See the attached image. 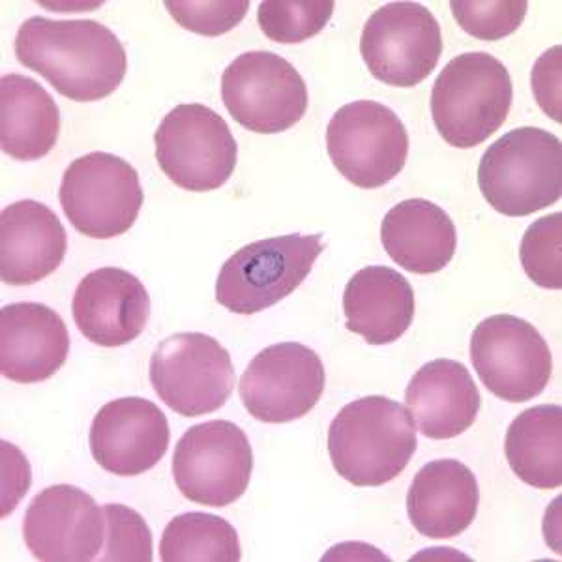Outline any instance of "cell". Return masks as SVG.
<instances>
[{"mask_svg":"<svg viewBox=\"0 0 562 562\" xmlns=\"http://www.w3.org/2000/svg\"><path fill=\"white\" fill-rule=\"evenodd\" d=\"M512 98L510 71L498 58L490 53H463L435 79V128L450 147H479L505 124Z\"/></svg>","mask_w":562,"mask_h":562,"instance_id":"obj_3","label":"cell"},{"mask_svg":"<svg viewBox=\"0 0 562 562\" xmlns=\"http://www.w3.org/2000/svg\"><path fill=\"white\" fill-rule=\"evenodd\" d=\"M334 7L333 0H267L259 4L257 23L272 42L301 44L317 36L328 25Z\"/></svg>","mask_w":562,"mask_h":562,"instance_id":"obj_27","label":"cell"},{"mask_svg":"<svg viewBox=\"0 0 562 562\" xmlns=\"http://www.w3.org/2000/svg\"><path fill=\"white\" fill-rule=\"evenodd\" d=\"M23 537L38 561H97L105 542V516L81 487L58 484L38 493L26 508Z\"/></svg>","mask_w":562,"mask_h":562,"instance_id":"obj_15","label":"cell"},{"mask_svg":"<svg viewBox=\"0 0 562 562\" xmlns=\"http://www.w3.org/2000/svg\"><path fill=\"white\" fill-rule=\"evenodd\" d=\"M319 355L296 341L262 349L243 373L238 394L256 420L288 424L314 409L325 392Z\"/></svg>","mask_w":562,"mask_h":562,"instance_id":"obj_14","label":"cell"},{"mask_svg":"<svg viewBox=\"0 0 562 562\" xmlns=\"http://www.w3.org/2000/svg\"><path fill=\"white\" fill-rule=\"evenodd\" d=\"M68 235L57 214L34 199L0 214V278L12 288L34 285L63 265Z\"/></svg>","mask_w":562,"mask_h":562,"instance_id":"obj_19","label":"cell"},{"mask_svg":"<svg viewBox=\"0 0 562 562\" xmlns=\"http://www.w3.org/2000/svg\"><path fill=\"white\" fill-rule=\"evenodd\" d=\"M323 249L321 233L265 238L244 246L217 274V304L238 315L276 306L301 288Z\"/></svg>","mask_w":562,"mask_h":562,"instance_id":"obj_5","label":"cell"},{"mask_svg":"<svg viewBox=\"0 0 562 562\" xmlns=\"http://www.w3.org/2000/svg\"><path fill=\"white\" fill-rule=\"evenodd\" d=\"M347 330L370 346H389L409 330L415 319V291L405 276L390 267H366L344 293Z\"/></svg>","mask_w":562,"mask_h":562,"instance_id":"obj_22","label":"cell"},{"mask_svg":"<svg viewBox=\"0 0 562 562\" xmlns=\"http://www.w3.org/2000/svg\"><path fill=\"white\" fill-rule=\"evenodd\" d=\"M103 516V562H153V532L137 512L124 505H105Z\"/></svg>","mask_w":562,"mask_h":562,"instance_id":"obj_30","label":"cell"},{"mask_svg":"<svg viewBox=\"0 0 562 562\" xmlns=\"http://www.w3.org/2000/svg\"><path fill=\"white\" fill-rule=\"evenodd\" d=\"M150 383L169 409L193 418L224 407L235 389V368L216 338L175 334L150 357Z\"/></svg>","mask_w":562,"mask_h":562,"instance_id":"obj_9","label":"cell"},{"mask_svg":"<svg viewBox=\"0 0 562 562\" xmlns=\"http://www.w3.org/2000/svg\"><path fill=\"white\" fill-rule=\"evenodd\" d=\"M458 25L473 38L497 42L516 33L524 23L529 4L525 0H501V2H450Z\"/></svg>","mask_w":562,"mask_h":562,"instance_id":"obj_29","label":"cell"},{"mask_svg":"<svg viewBox=\"0 0 562 562\" xmlns=\"http://www.w3.org/2000/svg\"><path fill=\"white\" fill-rule=\"evenodd\" d=\"M60 130V111L52 94L31 77L0 79V145L18 161H36L52 153Z\"/></svg>","mask_w":562,"mask_h":562,"instance_id":"obj_24","label":"cell"},{"mask_svg":"<svg viewBox=\"0 0 562 562\" xmlns=\"http://www.w3.org/2000/svg\"><path fill=\"white\" fill-rule=\"evenodd\" d=\"M251 471L248 437L229 420L198 424L175 448V484L198 505L224 508L237 503L248 490Z\"/></svg>","mask_w":562,"mask_h":562,"instance_id":"obj_10","label":"cell"},{"mask_svg":"<svg viewBox=\"0 0 562 562\" xmlns=\"http://www.w3.org/2000/svg\"><path fill=\"white\" fill-rule=\"evenodd\" d=\"M471 360L493 396L524 403L540 396L553 373L550 346L537 326L516 315H492L474 328Z\"/></svg>","mask_w":562,"mask_h":562,"instance_id":"obj_12","label":"cell"},{"mask_svg":"<svg viewBox=\"0 0 562 562\" xmlns=\"http://www.w3.org/2000/svg\"><path fill=\"white\" fill-rule=\"evenodd\" d=\"M360 53L381 83L416 87L431 76L441 58V26L418 2H390L366 21Z\"/></svg>","mask_w":562,"mask_h":562,"instance_id":"obj_13","label":"cell"},{"mask_svg":"<svg viewBox=\"0 0 562 562\" xmlns=\"http://www.w3.org/2000/svg\"><path fill=\"white\" fill-rule=\"evenodd\" d=\"M476 476L458 460L422 467L407 493V514L422 537L454 538L469 529L479 512Z\"/></svg>","mask_w":562,"mask_h":562,"instance_id":"obj_21","label":"cell"},{"mask_svg":"<svg viewBox=\"0 0 562 562\" xmlns=\"http://www.w3.org/2000/svg\"><path fill=\"white\" fill-rule=\"evenodd\" d=\"M416 445L409 411L384 396L349 403L328 429V454L336 473L358 487L383 486L400 476Z\"/></svg>","mask_w":562,"mask_h":562,"instance_id":"obj_2","label":"cell"},{"mask_svg":"<svg viewBox=\"0 0 562 562\" xmlns=\"http://www.w3.org/2000/svg\"><path fill=\"white\" fill-rule=\"evenodd\" d=\"M154 145L167 179L188 192H214L237 167V139L227 122L203 103L171 109L154 134Z\"/></svg>","mask_w":562,"mask_h":562,"instance_id":"obj_6","label":"cell"},{"mask_svg":"<svg viewBox=\"0 0 562 562\" xmlns=\"http://www.w3.org/2000/svg\"><path fill=\"white\" fill-rule=\"evenodd\" d=\"M70 352L63 317L45 304L18 302L0 312V371L13 383L34 384L53 378Z\"/></svg>","mask_w":562,"mask_h":562,"instance_id":"obj_18","label":"cell"},{"mask_svg":"<svg viewBox=\"0 0 562 562\" xmlns=\"http://www.w3.org/2000/svg\"><path fill=\"white\" fill-rule=\"evenodd\" d=\"M15 57L71 102H98L121 87L128 57L116 34L92 20H26L15 36Z\"/></svg>","mask_w":562,"mask_h":562,"instance_id":"obj_1","label":"cell"},{"mask_svg":"<svg viewBox=\"0 0 562 562\" xmlns=\"http://www.w3.org/2000/svg\"><path fill=\"white\" fill-rule=\"evenodd\" d=\"M58 198L81 235L108 240L132 229L145 193L132 164L115 154L90 153L68 166Z\"/></svg>","mask_w":562,"mask_h":562,"instance_id":"obj_7","label":"cell"},{"mask_svg":"<svg viewBox=\"0 0 562 562\" xmlns=\"http://www.w3.org/2000/svg\"><path fill=\"white\" fill-rule=\"evenodd\" d=\"M405 402L422 434L445 441L473 426L482 400L465 366L450 358H437L413 375L405 390Z\"/></svg>","mask_w":562,"mask_h":562,"instance_id":"obj_20","label":"cell"},{"mask_svg":"<svg viewBox=\"0 0 562 562\" xmlns=\"http://www.w3.org/2000/svg\"><path fill=\"white\" fill-rule=\"evenodd\" d=\"M171 439L167 416L145 397H121L98 411L90 428V452L116 476H139L160 463Z\"/></svg>","mask_w":562,"mask_h":562,"instance_id":"obj_16","label":"cell"},{"mask_svg":"<svg viewBox=\"0 0 562 562\" xmlns=\"http://www.w3.org/2000/svg\"><path fill=\"white\" fill-rule=\"evenodd\" d=\"M222 100L229 115L249 132L281 134L306 115L307 87L285 58L249 52L225 68Z\"/></svg>","mask_w":562,"mask_h":562,"instance_id":"obj_11","label":"cell"},{"mask_svg":"<svg viewBox=\"0 0 562 562\" xmlns=\"http://www.w3.org/2000/svg\"><path fill=\"white\" fill-rule=\"evenodd\" d=\"M508 465L525 484L555 490L562 484V407L537 405L524 411L506 431Z\"/></svg>","mask_w":562,"mask_h":562,"instance_id":"obj_25","label":"cell"},{"mask_svg":"<svg viewBox=\"0 0 562 562\" xmlns=\"http://www.w3.org/2000/svg\"><path fill=\"white\" fill-rule=\"evenodd\" d=\"M381 240L390 259L413 274L441 272L458 248L452 217L428 199L392 206L381 224Z\"/></svg>","mask_w":562,"mask_h":562,"instance_id":"obj_23","label":"cell"},{"mask_svg":"<svg viewBox=\"0 0 562 562\" xmlns=\"http://www.w3.org/2000/svg\"><path fill=\"white\" fill-rule=\"evenodd\" d=\"M519 259L525 274L543 289H562V214L540 217L525 231Z\"/></svg>","mask_w":562,"mask_h":562,"instance_id":"obj_28","label":"cell"},{"mask_svg":"<svg viewBox=\"0 0 562 562\" xmlns=\"http://www.w3.org/2000/svg\"><path fill=\"white\" fill-rule=\"evenodd\" d=\"M479 186L505 216H529L555 205L562 195L561 139L532 126L512 130L482 156Z\"/></svg>","mask_w":562,"mask_h":562,"instance_id":"obj_4","label":"cell"},{"mask_svg":"<svg viewBox=\"0 0 562 562\" xmlns=\"http://www.w3.org/2000/svg\"><path fill=\"white\" fill-rule=\"evenodd\" d=\"M326 150L341 177L358 188L375 190L402 173L409 134L392 109L358 100L334 113L326 128Z\"/></svg>","mask_w":562,"mask_h":562,"instance_id":"obj_8","label":"cell"},{"mask_svg":"<svg viewBox=\"0 0 562 562\" xmlns=\"http://www.w3.org/2000/svg\"><path fill=\"white\" fill-rule=\"evenodd\" d=\"M561 65L562 47L555 45L538 58L532 70V92L537 97L538 105L555 122L562 121Z\"/></svg>","mask_w":562,"mask_h":562,"instance_id":"obj_32","label":"cell"},{"mask_svg":"<svg viewBox=\"0 0 562 562\" xmlns=\"http://www.w3.org/2000/svg\"><path fill=\"white\" fill-rule=\"evenodd\" d=\"M166 8L186 31L201 36H222L246 18L249 2H182L167 0Z\"/></svg>","mask_w":562,"mask_h":562,"instance_id":"obj_31","label":"cell"},{"mask_svg":"<svg viewBox=\"0 0 562 562\" xmlns=\"http://www.w3.org/2000/svg\"><path fill=\"white\" fill-rule=\"evenodd\" d=\"M164 562H238L237 529L214 514L190 512L171 519L160 542Z\"/></svg>","mask_w":562,"mask_h":562,"instance_id":"obj_26","label":"cell"},{"mask_svg":"<svg viewBox=\"0 0 562 562\" xmlns=\"http://www.w3.org/2000/svg\"><path fill=\"white\" fill-rule=\"evenodd\" d=\"M71 314L79 333L92 344L122 347L147 328L150 296L128 270L103 267L79 281Z\"/></svg>","mask_w":562,"mask_h":562,"instance_id":"obj_17","label":"cell"}]
</instances>
